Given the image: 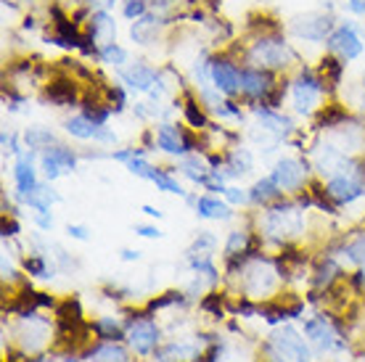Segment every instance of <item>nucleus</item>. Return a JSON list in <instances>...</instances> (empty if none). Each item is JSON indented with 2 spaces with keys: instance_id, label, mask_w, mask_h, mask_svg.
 Returning a JSON list of instances; mask_svg holds the SVG:
<instances>
[{
  "instance_id": "nucleus-3",
  "label": "nucleus",
  "mask_w": 365,
  "mask_h": 362,
  "mask_svg": "<svg viewBox=\"0 0 365 362\" xmlns=\"http://www.w3.org/2000/svg\"><path fill=\"white\" fill-rule=\"evenodd\" d=\"M331 21L329 14H304V16H297L292 21V32L299 40H310V43H320V40H329L331 35Z\"/></svg>"
},
{
  "instance_id": "nucleus-36",
  "label": "nucleus",
  "mask_w": 365,
  "mask_h": 362,
  "mask_svg": "<svg viewBox=\"0 0 365 362\" xmlns=\"http://www.w3.org/2000/svg\"><path fill=\"white\" fill-rule=\"evenodd\" d=\"M225 196H228L233 204H241V201H247V196H244V193H241L238 188H225Z\"/></svg>"
},
{
  "instance_id": "nucleus-38",
  "label": "nucleus",
  "mask_w": 365,
  "mask_h": 362,
  "mask_svg": "<svg viewBox=\"0 0 365 362\" xmlns=\"http://www.w3.org/2000/svg\"><path fill=\"white\" fill-rule=\"evenodd\" d=\"M138 257H140V254L133 252V249H125V252H122V259H128V262H133V259H138Z\"/></svg>"
},
{
  "instance_id": "nucleus-13",
  "label": "nucleus",
  "mask_w": 365,
  "mask_h": 362,
  "mask_svg": "<svg viewBox=\"0 0 365 362\" xmlns=\"http://www.w3.org/2000/svg\"><path fill=\"white\" fill-rule=\"evenodd\" d=\"M130 344L135 346V352L146 354L151 352L156 346V341H159V331H156V326L151 323V320H138V323H133V328H130Z\"/></svg>"
},
{
  "instance_id": "nucleus-7",
  "label": "nucleus",
  "mask_w": 365,
  "mask_h": 362,
  "mask_svg": "<svg viewBox=\"0 0 365 362\" xmlns=\"http://www.w3.org/2000/svg\"><path fill=\"white\" fill-rule=\"evenodd\" d=\"M275 338V346H278V352L283 357H289V360H297V362H310V349L304 346V338H302L294 328H283L278 333L273 336Z\"/></svg>"
},
{
  "instance_id": "nucleus-41",
  "label": "nucleus",
  "mask_w": 365,
  "mask_h": 362,
  "mask_svg": "<svg viewBox=\"0 0 365 362\" xmlns=\"http://www.w3.org/2000/svg\"><path fill=\"white\" fill-rule=\"evenodd\" d=\"M363 283H365V270H363Z\"/></svg>"
},
{
  "instance_id": "nucleus-30",
  "label": "nucleus",
  "mask_w": 365,
  "mask_h": 362,
  "mask_svg": "<svg viewBox=\"0 0 365 362\" xmlns=\"http://www.w3.org/2000/svg\"><path fill=\"white\" fill-rule=\"evenodd\" d=\"M347 254H349V259H355V262H363V259H365V236L357 238L355 244L347 249Z\"/></svg>"
},
{
  "instance_id": "nucleus-5",
  "label": "nucleus",
  "mask_w": 365,
  "mask_h": 362,
  "mask_svg": "<svg viewBox=\"0 0 365 362\" xmlns=\"http://www.w3.org/2000/svg\"><path fill=\"white\" fill-rule=\"evenodd\" d=\"M265 230L270 236H297L302 230V217L297 209H273L265 217Z\"/></svg>"
},
{
  "instance_id": "nucleus-26",
  "label": "nucleus",
  "mask_w": 365,
  "mask_h": 362,
  "mask_svg": "<svg viewBox=\"0 0 365 362\" xmlns=\"http://www.w3.org/2000/svg\"><path fill=\"white\" fill-rule=\"evenodd\" d=\"M148 180H154L156 188L167 190V193H182V188L173 180V177H170V175L159 172V170H154V167H151V172H148Z\"/></svg>"
},
{
  "instance_id": "nucleus-10",
  "label": "nucleus",
  "mask_w": 365,
  "mask_h": 362,
  "mask_svg": "<svg viewBox=\"0 0 365 362\" xmlns=\"http://www.w3.org/2000/svg\"><path fill=\"white\" fill-rule=\"evenodd\" d=\"M119 77L125 80V85L135 88V90H143V93H151L154 85H159V74H156L151 66H146V63H133L130 69H122Z\"/></svg>"
},
{
  "instance_id": "nucleus-11",
  "label": "nucleus",
  "mask_w": 365,
  "mask_h": 362,
  "mask_svg": "<svg viewBox=\"0 0 365 362\" xmlns=\"http://www.w3.org/2000/svg\"><path fill=\"white\" fill-rule=\"evenodd\" d=\"M91 40L98 48H106L117 43V24L106 11H96L91 19Z\"/></svg>"
},
{
  "instance_id": "nucleus-19",
  "label": "nucleus",
  "mask_w": 365,
  "mask_h": 362,
  "mask_svg": "<svg viewBox=\"0 0 365 362\" xmlns=\"http://www.w3.org/2000/svg\"><path fill=\"white\" fill-rule=\"evenodd\" d=\"M196 212H199L201 217L207 219H228L230 212L225 204H220L217 199H210V196H204V199H199V204H196Z\"/></svg>"
},
{
  "instance_id": "nucleus-27",
  "label": "nucleus",
  "mask_w": 365,
  "mask_h": 362,
  "mask_svg": "<svg viewBox=\"0 0 365 362\" xmlns=\"http://www.w3.org/2000/svg\"><path fill=\"white\" fill-rule=\"evenodd\" d=\"M122 14L130 19V21H135L146 14V0H122Z\"/></svg>"
},
{
  "instance_id": "nucleus-18",
  "label": "nucleus",
  "mask_w": 365,
  "mask_h": 362,
  "mask_svg": "<svg viewBox=\"0 0 365 362\" xmlns=\"http://www.w3.org/2000/svg\"><path fill=\"white\" fill-rule=\"evenodd\" d=\"M156 143H159V148H165L167 154H182V151H185V140H182V135L170 125L159 127Z\"/></svg>"
},
{
  "instance_id": "nucleus-28",
  "label": "nucleus",
  "mask_w": 365,
  "mask_h": 362,
  "mask_svg": "<svg viewBox=\"0 0 365 362\" xmlns=\"http://www.w3.org/2000/svg\"><path fill=\"white\" fill-rule=\"evenodd\" d=\"M27 143H29V148L51 145V143H53V135H51V133H46V130H40V127H35V130H29V133H27Z\"/></svg>"
},
{
  "instance_id": "nucleus-42",
  "label": "nucleus",
  "mask_w": 365,
  "mask_h": 362,
  "mask_svg": "<svg viewBox=\"0 0 365 362\" xmlns=\"http://www.w3.org/2000/svg\"><path fill=\"white\" fill-rule=\"evenodd\" d=\"M64 362H74V360H64Z\"/></svg>"
},
{
  "instance_id": "nucleus-31",
  "label": "nucleus",
  "mask_w": 365,
  "mask_h": 362,
  "mask_svg": "<svg viewBox=\"0 0 365 362\" xmlns=\"http://www.w3.org/2000/svg\"><path fill=\"white\" fill-rule=\"evenodd\" d=\"M24 267H27L29 272H32V275H40V278H48L46 275V262H43V259H40V257H35V259H27V264H24Z\"/></svg>"
},
{
  "instance_id": "nucleus-34",
  "label": "nucleus",
  "mask_w": 365,
  "mask_h": 362,
  "mask_svg": "<svg viewBox=\"0 0 365 362\" xmlns=\"http://www.w3.org/2000/svg\"><path fill=\"white\" fill-rule=\"evenodd\" d=\"M185 114H188V119H191L193 127H201V125H204V117H201V111H196L193 106H188V109H185Z\"/></svg>"
},
{
  "instance_id": "nucleus-25",
  "label": "nucleus",
  "mask_w": 365,
  "mask_h": 362,
  "mask_svg": "<svg viewBox=\"0 0 365 362\" xmlns=\"http://www.w3.org/2000/svg\"><path fill=\"white\" fill-rule=\"evenodd\" d=\"M101 58H103L106 63H111V66L122 69V66L128 63V51H125V48H119L117 43H111V46L101 48Z\"/></svg>"
},
{
  "instance_id": "nucleus-17",
  "label": "nucleus",
  "mask_w": 365,
  "mask_h": 362,
  "mask_svg": "<svg viewBox=\"0 0 365 362\" xmlns=\"http://www.w3.org/2000/svg\"><path fill=\"white\" fill-rule=\"evenodd\" d=\"M14 177H16V188L21 196H27L37 188L35 180V167H32V156H21L16 162V170H14Z\"/></svg>"
},
{
  "instance_id": "nucleus-2",
  "label": "nucleus",
  "mask_w": 365,
  "mask_h": 362,
  "mask_svg": "<svg viewBox=\"0 0 365 362\" xmlns=\"http://www.w3.org/2000/svg\"><path fill=\"white\" fill-rule=\"evenodd\" d=\"M320 85H323V80H320L318 74H312L310 69H304V72L292 82L294 106H297L299 114L315 111V106H318V100H320V90H323Z\"/></svg>"
},
{
  "instance_id": "nucleus-22",
  "label": "nucleus",
  "mask_w": 365,
  "mask_h": 362,
  "mask_svg": "<svg viewBox=\"0 0 365 362\" xmlns=\"http://www.w3.org/2000/svg\"><path fill=\"white\" fill-rule=\"evenodd\" d=\"M93 360L96 362H130L125 349H119V346H114V344L98 346V349L93 352Z\"/></svg>"
},
{
  "instance_id": "nucleus-29",
  "label": "nucleus",
  "mask_w": 365,
  "mask_h": 362,
  "mask_svg": "<svg viewBox=\"0 0 365 362\" xmlns=\"http://www.w3.org/2000/svg\"><path fill=\"white\" fill-rule=\"evenodd\" d=\"M233 164H236V172H247L249 167H252V156H249V151H236L233 154Z\"/></svg>"
},
{
  "instance_id": "nucleus-6",
  "label": "nucleus",
  "mask_w": 365,
  "mask_h": 362,
  "mask_svg": "<svg viewBox=\"0 0 365 362\" xmlns=\"http://www.w3.org/2000/svg\"><path fill=\"white\" fill-rule=\"evenodd\" d=\"M210 77H212V82H215L217 93H225V95H236V93H241V72H238L236 63L212 61Z\"/></svg>"
},
{
  "instance_id": "nucleus-32",
  "label": "nucleus",
  "mask_w": 365,
  "mask_h": 362,
  "mask_svg": "<svg viewBox=\"0 0 365 362\" xmlns=\"http://www.w3.org/2000/svg\"><path fill=\"white\" fill-rule=\"evenodd\" d=\"M247 246V233H233L228 241V254H236L238 249H244Z\"/></svg>"
},
{
  "instance_id": "nucleus-12",
  "label": "nucleus",
  "mask_w": 365,
  "mask_h": 362,
  "mask_svg": "<svg viewBox=\"0 0 365 362\" xmlns=\"http://www.w3.org/2000/svg\"><path fill=\"white\" fill-rule=\"evenodd\" d=\"M270 77L265 69H257V66H247L241 69V93H247L249 98H262L270 93Z\"/></svg>"
},
{
  "instance_id": "nucleus-15",
  "label": "nucleus",
  "mask_w": 365,
  "mask_h": 362,
  "mask_svg": "<svg viewBox=\"0 0 365 362\" xmlns=\"http://www.w3.org/2000/svg\"><path fill=\"white\" fill-rule=\"evenodd\" d=\"M270 289H273V270H270L267 264L257 262L255 267L247 272V291L252 296H257V294L270 291Z\"/></svg>"
},
{
  "instance_id": "nucleus-4",
  "label": "nucleus",
  "mask_w": 365,
  "mask_h": 362,
  "mask_svg": "<svg viewBox=\"0 0 365 362\" xmlns=\"http://www.w3.org/2000/svg\"><path fill=\"white\" fill-rule=\"evenodd\" d=\"M326 46H329L331 53H336L341 61H355L357 56L363 53V40L357 37V32L352 27H339L334 29L326 40Z\"/></svg>"
},
{
  "instance_id": "nucleus-20",
  "label": "nucleus",
  "mask_w": 365,
  "mask_h": 362,
  "mask_svg": "<svg viewBox=\"0 0 365 362\" xmlns=\"http://www.w3.org/2000/svg\"><path fill=\"white\" fill-rule=\"evenodd\" d=\"M46 156H51L58 167H61V172H72L74 167H77V156L72 154V148H64V145H48L46 151H43Z\"/></svg>"
},
{
  "instance_id": "nucleus-21",
  "label": "nucleus",
  "mask_w": 365,
  "mask_h": 362,
  "mask_svg": "<svg viewBox=\"0 0 365 362\" xmlns=\"http://www.w3.org/2000/svg\"><path fill=\"white\" fill-rule=\"evenodd\" d=\"M24 199H27L29 207H35L37 212H48L51 204L56 201V193H51L48 188H40V185H37V188L32 190V193H27Z\"/></svg>"
},
{
  "instance_id": "nucleus-23",
  "label": "nucleus",
  "mask_w": 365,
  "mask_h": 362,
  "mask_svg": "<svg viewBox=\"0 0 365 362\" xmlns=\"http://www.w3.org/2000/svg\"><path fill=\"white\" fill-rule=\"evenodd\" d=\"M255 114L262 119L265 130H289V127H292L289 119L281 117V114H275V111H270V109H255Z\"/></svg>"
},
{
  "instance_id": "nucleus-37",
  "label": "nucleus",
  "mask_w": 365,
  "mask_h": 362,
  "mask_svg": "<svg viewBox=\"0 0 365 362\" xmlns=\"http://www.w3.org/2000/svg\"><path fill=\"white\" fill-rule=\"evenodd\" d=\"M69 233H72L74 238H80V241H85V238H88V230H85V227H80V225H69Z\"/></svg>"
},
{
  "instance_id": "nucleus-8",
  "label": "nucleus",
  "mask_w": 365,
  "mask_h": 362,
  "mask_svg": "<svg viewBox=\"0 0 365 362\" xmlns=\"http://www.w3.org/2000/svg\"><path fill=\"white\" fill-rule=\"evenodd\" d=\"M270 177L281 190H299L304 182V164L297 159H281Z\"/></svg>"
},
{
  "instance_id": "nucleus-24",
  "label": "nucleus",
  "mask_w": 365,
  "mask_h": 362,
  "mask_svg": "<svg viewBox=\"0 0 365 362\" xmlns=\"http://www.w3.org/2000/svg\"><path fill=\"white\" fill-rule=\"evenodd\" d=\"M283 190L275 185L273 177H265V180H259L252 190V199L255 201H267V199H275V196H281Z\"/></svg>"
},
{
  "instance_id": "nucleus-39",
  "label": "nucleus",
  "mask_w": 365,
  "mask_h": 362,
  "mask_svg": "<svg viewBox=\"0 0 365 362\" xmlns=\"http://www.w3.org/2000/svg\"><path fill=\"white\" fill-rule=\"evenodd\" d=\"M143 212H146L148 217H162V212H159V209H154V207H143Z\"/></svg>"
},
{
  "instance_id": "nucleus-16",
  "label": "nucleus",
  "mask_w": 365,
  "mask_h": 362,
  "mask_svg": "<svg viewBox=\"0 0 365 362\" xmlns=\"http://www.w3.org/2000/svg\"><path fill=\"white\" fill-rule=\"evenodd\" d=\"M304 333L310 336L315 344L323 346V349H331V346L336 344L334 328L329 326V320H326V317H315V320H310V323L304 326Z\"/></svg>"
},
{
  "instance_id": "nucleus-14",
  "label": "nucleus",
  "mask_w": 365,
  "mask_h": 362,
  "mask_svg": "<svg viewBox=\"0 0 365 362\" xmlns=\"http://www.w3.org/2000/svg\"><path fill=\"white\" fill-rule=\"evenodd\" d=\"M326 193H329L331 199L339 201V204H349V201H355L363 196V185L352 177H331L329 185H326Z\"/></svg>"
},
{
  "instance_id": "nucleus-40",
  "label": "nucleus",
  "mask_w": 365,
  "mask_h": 362,
  "mask_svg": "<svg viewBox=\"0 0 365 362\" xmlns=\"http://www.w3.org/2000/svg\"><path fill=\"white\" fill-rule=\"evenodd\" d=\"M270 362H286V360H283V354H273V360Z\"/></svg>"
},
{
  "instance_id": "nucleus-33",
  "label": "nucleus",
  "mask_w": 365,
  "mask_h": 362,
  "mask_svg": "<svg viewBox=\"0 0 365 362\" xmlns=\"http://www.w3.org/2000/svg\"><path fill=\"white\" fill-rule=\"evenodd\" d=\"M347 9L357 16H365V0H347Z\"/></svg>"
},
{
  "instance_id": "nucleus-1",
  "label": "nucleus",
  "mask_w": 365,
  "mask_h": 362,
  "mask_svg": "<svg viewBox=\"0 0 365 362\" xmlns=\"http://www.w3.org/2000/svg\"><path fill=\"white\" fill-rule=\"evenodd\" d=\"M294 58L297 53L281 37H259L249 48V63L257 69H286L289 63H294Z\"/></svg>"
},
{
  "instance_id": "nucleus-35",
  "label": "nucleus",
  "mask_w": 365,
  "mask_h": 362,
  "mask_svg": "<svg viewBox=\"0 0 365 362\" xmlns=\"http://www.w3.org/2000/svg\"><path fill=\"white\" fill-rule=\"evenodd\" d=\"M135 230H138V233H140L143 238H159V236H162V233H159L156 227H148V225H138Z\"/></svg>"
},
{
  "instance_id": "nucleus-9",
  "label": "nucleus",
  "mask_w": 365,
  "mask_h": 362,
  "mask_svg": "<svg viewBox=\"0 0 365 362\" xmlns=\"http://www.w3.org/2000/svg\"><path fill=\"white\" fill-rule=\"evenodd\" d=\"M64 127H66V133H69V135L80 138V140H91V138H96V140H114V135H111L109 130H103L101 125L91 122V119L85 117V114L66 119Z\"/></svg>"
}]
</instances>
